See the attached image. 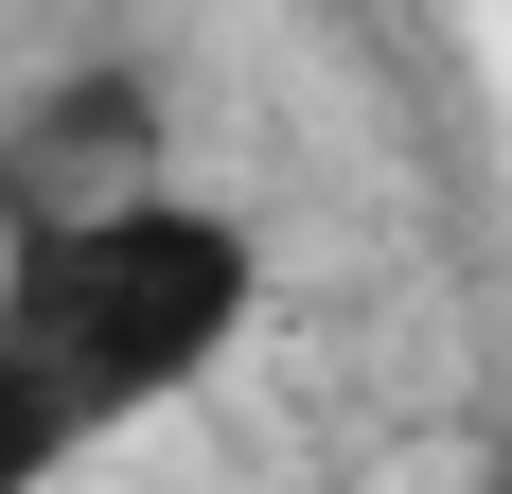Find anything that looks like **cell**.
<instances>
[{"mask_svg": "<svg viewBox=\"0 0 512 494\" xmlns=\"http://www.w3.org/2000/svg\"><path fill=\"white\" fill-rule=\"evenodd\" d=\"M248 300H265V247L177 177L18 212L0 230V494L124 442L142 406H177L248 336Z\"/></svg>", "mask_w": 512, "mask_h": 494, "instance_id": "1", "label": "cell"}]
</instances>
